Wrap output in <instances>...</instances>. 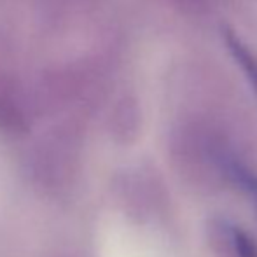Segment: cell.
Segmentation results:
<instances>
[{"label": "cell", "instance_id": "cell-2", "mask_svg": "<svg viewBox=\"0 0 257 257\" xmlns=\"http://www.w3.org/2000/svg\"><path fill=\"white\" fill-rule=\"evenodd\" d=\"M79 154V130L72 122L54 128L35 147L34 170L39 179L49 180L56 186L58 180L68 179L74 173Z\"/></svg>", "mask_w": 257, "mask_h": 257}, {"label": "cell", "instance_id": "cell-4", "mask_svg": "<svg viewBox=\"0 0 257 257\" xmlns=\"http://www.w3.org/2000/svg\"><path fill=\"white\" fill-rule=\"evenodd\" d=\"M220 166H222V173L227 177L231 184L238 187L241 191L245 198L250 201V205L254 206L255 213H257V175L252 172L250 168L243 165V163L236 161L231 156H224L222 161H220Z\"/></svg>", "mask_w": 257, "mask_h": 257}, {"label": "cell", "instance_id": "cell-3", "mask_svg": "<svg viewBox=\"0 0 257 257\" xmlns=\"http://www.w3.org/2000/svg\"><path fill=\"white\" fill-rule=\"evenodd\" d=\"M210 240L217 254L222 257H257V243L240 226L226 219L210 224Z\"/></svg>", "mask_w": 257, "mask_h": 257}, {"label": "cell", "instance_id": "cell-1", "mask_svg": "<svg viewBox=\"0 0 257 257\" xmlns=\"http://www.w3.org/2000/svg\"><path fill=\"white\" fill-rule=\"evenodd\" d=\"M35 114L32 79L21 68L14 42L0 34V132L11 137L25 135Z\"/></svg>", "mask_w": 257, "mask_h": 257}, {"label": "cell", "instance_id": "cell-5", "mask_svg": "<svg viewBox=\"0 0 257 257\" xmlns=\"http://www.w3.org/2000/svg\"><path fill=\"white\" fill-rule=\"evenodd\" d=\"M226 42L227 48H229L231 54L234 56V60L241 65V70L247 74V77L250 79V84L254 86V89L257 91V60L255 56L238 41L234 35L227 34L226 35Z\"/></svg>", "mask_w": 257, "mask_h": 257}]
</instances>
